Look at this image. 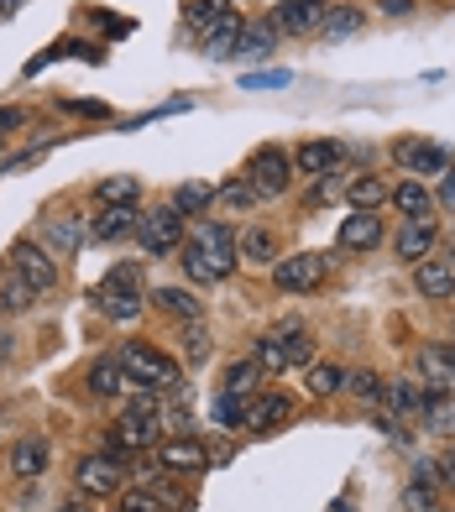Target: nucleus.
Returning <instances> with one entry per match:
<instances>
[{"label":"nucleus","instance_id":"4c0bfd02","mask_svg":"<svg viewBox=\"0 0 455 512\" xmlns=\"http://www.w3.org/2000/svg\"><path fill=\"white\" fill-rule=\"evenodd\" d=\"M424 429L455 434V398H429V403H424Z\"/></svg>","mask_w":455,"mask_h":512},{"label":"nucleus","instance_id":"0eeeda50","mask_svg":"<svg viewBox=\"0 0 455 512\" xmlns=\"http://www.w3.org/2000/svg\"><path fill=\"white\" fill-rule=\"evenodd\" d=\"M121 476H126V465L110 460V455H84L74 465V486H79L84 497H116L121 492Z\"/></svg>","mask_w":455,"mask_h":512},{"label":"nucleus","instance_id":"a18cd8bd","mask_svg":"<svg viewBox=\"0 0 455 512\" xmlns=\"http://www.w3.org/2000/svg\"><path fill=\"white\" fill-rule=\"evenodd\" d=\"M403 507H408V512H435V497H429V486L414 481V486L403 492Z\"/></svg>","mask_w":455,"mask_h":512},{"label":"nucleus","instance_id":"f03ea898","mask_svg":"<svg viewBox=\"0 0 455 512\" xmlns=\"http://www.w3.org/2000/svg\"><path fill=\"white\" fill-rule=\"evenodd\" d=\"M116 361L126 371V382L147 387V392H178L184 387V366H178L173 356H163V351H152V345H126Z\"/></svg>","mask_w":455,"mask_h":512},{"label":"nucleus","instance_id":"a211bd4d","mask_svg":"<svg viewBox=\"0 0 455 512\" xmlns=\"http://www.w3.org/2000/svg\"><path fill=\"white\" fill-rule=\"evenodd\" d=\"M236 262H246V267H272V262H278V236H272V230H262V225L241 230V236H236Z\"/></svg>","mask_w":455,"mask_h":512},{"label":"nucleus","instance_id":"4d7b16f0","mask_svg":"<svg viewBox=\"0 0 455 512\" xmlns=\"http://www.w3.org/2000/svg\"><path fill=\"white\" fill-rule=\"evenodd\" d=\"M445 356H450V361H455V335H450V340H445Z\"/></svg>","mask_w":455,"mask_h":512},{"label":"nucleus","instance_id":"f8f14e48","mask_svg":"<svg viewBox=\"0 0 455 512\" xmlns=\"http://www.w3.org/2000/svg\"><path fill=\"white\" fill-rule=\"evenodd\" d=\"M189 241L199 246V256H204V262L215 267V277H225V272L236 267V236H231L225 225H199Z\"/></svg>","mask_w":455,"mask_h":512},{"label":"nucleus","instance_id":"7c9ffc66","mask_svg":"<svg viewBox=\"0 0 455 512\" xmlns=\"http://www.w3.org/2000/svg\"><path fill=\"white\" fill-rule=\"evenodd\" d=\"M346 371L340 366H330V361H320V366H309V392L314 398H335V392H346Z\"/></svg>","mask_w":455,"mask_h":512},{"label":"nucleus","instance_id":"6e6d98bb","mask_svg":"<svg viewBox=\"0 0 455 512\" xmlns=\"http://www.w3.org/2000/svg\"><path fill=\"white\" fill-rule=\"evenodd\" d=\"M6 356H11V335H0V366H6Z\"/></svg>","mask_w":455,"mask_h":512},{"label":"nucleus","instance_id":"79ce46f5","mask_svg":"<svg viewBox=\"0 0 455 512\" xmlns=\"http://www.w3.org/2000/svg\"><path fill=\"white\" fill-rule=\"evenodd\" d=\"M215 418H220L225 429H241L246 424V403L231 398V392H220V398H215Z\"/></svg>","mask_w":455,"mask_h":512},{"label":"nucleus","instance_id":"a19ab883","mask_svg":"<svg viewBox=\"0 0 455 512\" xmlns=\"http://www.w3.org/2000/svg\"><path fill=\"white\" fill-rule=\"evenodd\" d=\"M346 387L356 392V398H361V403H382V392H388V382H382V377H377V371H356V377H351Z\"/></svg>","mask_w":455,"mask_h":512},{"label":"nucleus","instance_id":"412c9836","mask_svg":"<svg viewBox=\"0 0 455 512\" xmlns=\"http://www.w3.org/2000/svg\"><path fill=\"white\" fill-rule=\"evenodd\" d=\"M340 162V142H304L299 152H293V173H304V178H320L330 173Z\"/></svg>","mask_w":455,"mask_h":512},{"label":"nucleus","instance_id":"09e8293b","mask_svg":"<svg viewBox=\"0 0 455 512\" xmlns=\"http://www.w3.org/2000/svg\"><path fill=\"white\" fill-rule=\"evenodd\" d=\"M288 74H252V79H246V89H272V84H283Z\"/></svg>","mask_w":455,"mask_h":512},{"label":"nucleus","instance_id":"a878e982","mask_svg":"<svg viewBox=\"0 0 455 512\" xmlns=\"http://www.w3.org/2000/svg\"><path fill=\"white\" fill-rule=\"evenodd\" d=\"M210 204H215V189H210V183H178V189H173V209H178V215H210Z\"/></svg>","mask_w":455,"mask_h":512},{"label":"nucleus","instance_id":"4468645a","mask_svg":"<svg viewBox=\"0 0 455 512\" xmlns=\"http://www.w3.org/2000/svg\"><path fill=\"white\" fill-rule=\"evenodd\" d=\"M335 241L346 251H377L382 246V215L377 209H356V215H346V225L335 230Z\"/></svg>","mask_w":455,"mask_h":512},{"label":"nucleus","instance_id":"393cba45","mask_svg":"<svg viewBox=\"0 0 455 512\" xmlns=\"http://www.w3.org/2000/svg\"><path fill=\"white\" fill-rule=\"evenodd\" d=\"M346 199H351L356 209H382V204L393 199V189H388V183H382V178L361 173V178H351V183H346Z\"/></svg>","mask_w":455,"mask_h":512},{"label":"nucleus","instance_id":"473e14b6","mask_svg":"<svg viewBox=\"0 0 455 512\" xmlns=\"http://www.w3.org/2000/svg\"><path fill=\"white\" fill-rule=\"evenodd\" d=\"M262 377H267V371L257 361H236L231 371H225V392H231V398H246V392H257Z\"/></svg>","mask_w":455,"mask_h":512},{"label":"nucleus","instance_id":"423d86ee","mask_svg":"<svg viewBox=\"0 0 455 512\" xmlns=\"http://www.w3.org/2000/svg\"><path fill=\"white\" fill-rule=\"evenodd\" d=\"M11 267H16V277L32 293H53L58 288V262H53V251L37 246V241H16L11 246Z\"/></svg>","mask_w":455,"mask_h":512},{"label":"nucleus","instance_id":"4be33fe9","mask_svg":"<svg viewBox=\"0 0 455 512\" xmlns=\"http://www.w3.org/2000/svg\"><path fill=\"white\" fill-rule=\"evenodd\" d=\"M241 32H246V27H241V16L231 11L225 21H215V27L204 32L199 42H204V53H210V58H231V53L241 48Z\"/></svg>","mask_w":455,"mask_h":512},{"label":"nucleus","instance_id":"5fc2aeb1","mask_svg":"<svg viewBox=\"0 0 455 512\" xmlns=\"http://www.w3.org/2000/svg\"><path fill=\"white\" fill-rule=\"evenodd\" d=\"M440 199H445V204H455V173L445 178V194H440Z\"/></svg>","mask_w":455,"mask_h":512},{"label":"nucleus","instance_id":"dca6fc26","mask_svg":"<svg viewBox=\"0 0 455 512\" xmlns=\"http://www.w3.org/2000/svg\"><path fill=\"white\" fill-rule=\"evenodd\" d=\"M84 241H89L84 215H53L48 225H42V246H48L53 256H74Z\"/></svg>","mask_w":455,"mask_h":512},{"label":"nucleus","instance_id":"f257e3e1","mask_svg":"<svg viewBox=\"0 0 455 512\" xmlns=\"http://www.w3.org/2000/svg\"><path fill=\"white\" fill-rule=\"evenodd\" d=\"M89 304H95L110 324H131L142 319L147 309V293H142V272H136L131 262H116L105 272V283H95V293H89Z\"/></svg>","mask_w":455,"mask_h":512},{"label":"nucleus","instance_id":"aec40b11","mask_svg":"<svg viewBox=\"0 0 455 512\" xmlns=\"http://www.w3.org/2000/svg\"><path fill=\"white\" fill-rule=\"evenodd\" d=\"M435 236H440V230H435V220H408L403 230H398V256H403V262H424V256L429 251H435Z\"/></svg>","mask_w":455,"mask_h":512},{"label":"nucleus","instance_id":"9b49d317","mask_svg":"<svg viewBox=\"0 0 455 512\" xmlns=\"http://www.w3.org/2000/svg\"><path fill=\"white\" fill-rule=\"evenodd\" d=\"M157 429H163V413H121L116 418V434H110V445H121L126 455H136V450H147L152 439H157Z\"/></svg>","mask_w":455,"mask_h":512},{"label":"nucleus","instance_id":"c9c22d12","mask_svg":"<svg viewBox=\"0 0 455 512\" xmlns=\"http://www.w3.org/2000/svg\"><path fill=\"white\" fill-rule=\"evenodd\" d=\"M252 361H257L262 371H288V345H283V335H278V330H272V335H262Z\"/></svg>","mask_w":455,"mask_h":512},{"label":"nucleus","instance_id":"2f4dec72","mask_svg":"<svg viewBox=\"0 0 455 512\" xmlns=\"http://www.w3.org/2000/svg\"><path fill=\"white\" fill-rule=\"evenodd\" d=\"M361 21H367V16H361L356 6H340V11L330 6L325 21H320V37H330V42H335V37H351V32H361Z\"/></svg>","mask_w":455,"mask_h":512},{"label":"nucleus","instance_id":"8fccbe9b","mask_svg":"<svg viewBox=\"0 0 455 512\" xmlns=\"http://www.w3.org/2000/svg\"><path fill=\"white\" fill-rule=\"evenodd\" d=\"M435 465H440V481H445V486H450V492H455V450H450L445 460H435Z\"/></svg>","mask_w":455,"mask_h":512},{"label":"nucleus","instance_id":"c85d7f7f","mask_svg":"<svg viewBox=\"0 0 455 512\" xmlns=\"http://www.w3.org/2000/svg\"><path fill=\"white\" fill-rule=\"evenodd\" d=\"M95 199H100V204H136V199H142V183H136L131 173L100 178V183H95Z\"/></svg>","mask_w":455,"mask_h":512},{"label":"nucleus","instance_id":"9d476101","mask_svg":"<svg viewBox=\"0 0 455 512\" xmlns=\"http://www.w3.org/2000/svg\"><path fill=\"white\" fill-rule=\"evenodd\" d=\"M6 465H11V476L37 481V476H48V465H53V445L42 434H27V439H16V445H11Z\"/></svg>","mask_w":455,"mask_h":512},{"label":"nucleus","instance_id":"c03bdc74","mask_svg":"<svg viewBox=\"0 0 455 512\" xmlns=\"http://www.w3.org/2000/svg\"><path fill=\"white\" fill-rule=\"evenodd\" d=\"M346 194V178H335V168L330 173H320V189H314V204H330V199H340Z\"/></svg>","mask_w":455,"mask_h":512},{"label":"nucleus","instance_id":"20e7f679","mask_svg":"<svg viewBox=\"0 0 455 512\" xmlns=\"http://www.w3.org/2000/svg\"><path fill=\"white\" fill-rule=\"evenodd\" d=\"M136 241H142L152 256H168L184 246V215H178L173 204L163 209H147V215H136Z\"/></svg>","mask_w":455,"mask_h":512},{"label":"nucleus","instance_id":"6ab92c4d","mask_svg":"<svg viewBox=\"0 0 455 512\" xmlns=\"http://www.w3.org/2000/svg\"><path fill=\"white\" fill-rule=\"evenodd\" d=\"M147 298H152V309H157V314H168V319H184V324L204 319V304H199L189 288H152Z\"/></svg>","mask_w":455,"mask_h":512},{"label":"nucleus","instance_id":"39448f33","mask_svg":"<svg viewBox=\"0 0 455 512\" xmlns=\"http://www.w3.org/2000/svg\"><path fill=\"white\" fill-rule=\"evenodd\" d=\"M246 178H252L257 199H278V194H288V183H293V157L283 147H257Z\"/></svg>","mask_w":455,"mask_h":512},{"label":"nucleus","instance_id":"13d9d810","mask_svg":"<svg viewBox=\"0 0 455 512\" xmlns=\"http://www.w3.org/2000/svg\"><path fill=\"white\" fill-rule=\"evenodd\" d=\"M0 314H6V304H0Z\"/></svg>","mask_w":455,"mask_h":512},{"label":"nucleus","instance_id":"cd10ccee","mask_svg":"<svg viewBox=\"0 0 455 512\" xmlns=\"http://www.w3.org/2000/svg\"><path fill=\"white\" fill-rule=\"evenodd\" d=\"M225 16H231V0H189V6H184V21H189V32H210L215 27V21H225Z\"/></svg>","mask_w":455,"mask_h":512},{"label":"nucleus","instance_id":"c756f323","mask_svg":"<svg viewBox=\"0 0 455 512\" xmlns=\"http://www.w3.org/2000/svg\"><path fill=\"white\" fill-rule=\"evenodd\" d=\"M398 413H424V403H429V392L419 387V382H408V377H398V382H388V392H382Z\"/></svg>","mask_w":455,"mask_h":512},{"label":"nucleus","instance_id":"e433bc0d","mask_svg":"<svg viewBox=\"0 0 455 512\" xmlns=\"http://www.w3.org/2000/svg\"><path fill=\"white\" fill-rule=\"evenodd\" d=\"M178 251H184V256H178V262H184V272H189V283H204V288H210V283H220V277H215V267L210 262H204V256H199V246L184 236V246H178Z\"/></svg>","mask_w":455,"mask_h":512},{"label":"nucleus","instance_id":"f704fd0d","mask_svg":"<svg viewBox=\"0 0 455 512\" xmlns=\"http://www.w3.org/2000/svg\"><path fill=\"white\" fill-rule=\"evenodd\" d=\"M419 371H424L429 382H440V387H455V361L440 356L435 345H424V351H419Z\"/></svg>","mask_w":455,"mask_h":512},{"label":"nucleus","instance_id":"de8ad7c7","mask_svg":"<svg viewBox=\"0 0 455 512\" xmlns=\"http://www.w3.org/2000/svg\"><path fill=\"white\" fill-rule=\"evenodd\" d=\"M414 481H419V486H435V481H440V465H435V460H419Z\"/></svg>","mask_w":455,"mask_h":512},{"label":"nucleus","instance_id":"1a4fd4ad","mask_svg":"<svg viewBox=\"0 0 455 512\" xmlns=\"http://www.w3.org/2000/svg\"><path fill=\"white\" fill-rule=\"evenodd\" d=\"M157 471H178V476L210 471V450H204L199 439H163V445H157Z\"/></svg>","mask_w":455,"mask_h":512},{"label":"nucleus","instance_id":"72a5a7b5","mask_svg":"<svg viewBox=\"0 0 455 512\" xmlns=\"http://www.w3.org/2000/svg\"><path fill=\"white\" fill-rule=\"evenodd\" d=\"M278 37H283V32L272 27V21H257V27H246V32H241V48H236V53L267 58V53H272V42H278Z\"/></svg>","mask_w":455,"mask_h":512},{"label":"nucleus","instance_id":"2eb2a0df","mask_svg":"<svg viewBox=\"0 0 455 512\" xmlns=\"http://www.w3.org/2000/svg\"><path fill=\"white\" fill-rule=\"evenodd\" d=\"M293 418V403L283 398V392H262V398L246 403V424L241 429H252V434H272V429H283Z\"/></svg>","mask_w":455,"mask_h":512},{"label":"nucleus","instance_id":"603ef678","mask_svg":"<svg viewBox=\"0 0 455 512\" xmlns=\"http://www.w3.org/2000/svg\"><path fill=\"white\" fill-rule=\"evenodd\" d=\"M382 11H388V16H403V11H414V0H382Z\"/></svg>","mask_w":455,"mask_h":512},{"label":"nucleus","instance_id":"7ed1b4c3","mask_svg":"<svg viewBox=\"0 0 455 512\" xmlns=\"http://www.w3.org/2000/svg\"><path fill=\"white\" fill-rule=\"evenodd\" d=\"M330 277V256L320 251H299V256H278L272 262V288L278 293H314Z\"/></svg>","mask_w":455,"mask_h":512},{"label":"nucleus","instance_id":"ea45409f","mask_svg":"<svg viewBox=\"0 0 455 512\" xmlns=\"http://www.w3.org/2000/svg\"><path fill=\"white\" fill-rule=\"evenodd\" d=\"M215 204H231V209H252L257 204V189L252 178H231L225 189H215Z\"/></svg>","mask_w":455,"mask_h":512},{"label":"nucleus","instance_id":"f3484780","mask_svg":"<svg viewBox=\"0 0 455 512\" xmlns=\"http://www.w3.org/2000/svg\"><path fill=\"white\" fill-rule=\"evenodd\" d=\"M126 236H136V204H105L89 220V241H126Z\"/></svg>","mask_w":455,"mask_h":512},{"label":"nucleus","instance_id":"6e6552de","mask_svg":"<svg viewBox=\"0 0 455 512\" xmlns=\"http://www.w3.org/2000/svg\"><path fill=\"white\" fill-rule=\"evenodd\" d=\"M393 162L403 173H450V152L440 147V142H419V136H408V142H398L393 147Z\"/></svg>","mask_w":455,"mask_h":512},{"label":"nucleus","instance_id":"3c124183","mask_svg":"<svg viewBox=\"0 0 455 512\" xmlns=\"http://www.w3.org/2000/svg\"><path fill=\"white\" fill-rule=\"evenodd\" d=\"M68 110H79V115H105V105H95V100H68Z\"/></svg>","mask_w":455,"mask_h":512},{"label":"nucleus","instance_id":"58836bf2","mask_svg":"<svg viewBox=\"0 0 455 512\" xmlns=\"http://www.w3.org/2000/svg\"><path fill=\"white\" fill-rule=\"evenodd\" d=\"M32 298H37V293H32V288L16 277V267H11V272H0V304H6L11 314H16V309H27Z\"/></svg>","mask_w":455,"mask_h":512},{"label":"nucleus","instance_id":"49530a36","mask_svg":"<svg viewBox=\"0 0 455 512\" xmlns=\"http://www.w3.org/2000/svg\"><path fill=\"white\" fill-rule=\"evenodd\" d=\"M184 340H189V345H184V351H189V361H199V356H204V330H199V319L189 324V335H184Z\"/></svg>","mask_w":455,"mask_h":512},{"label":"nucleus","instance_id":"b1692460","mask_svg":"<svg viewBox=\"0 0 455 512\" xmlns=\"http://www.w3.org/2000/svg\"><path fill=\"white\" fill-rule=\"evenodd\" d=\"M414 283H419L424 298H450L455 272H450V262H414Z\"/></svg>","mask_w":455,"mask_h":512},{"label":"nucleus","instance_id":"37998d69","mask_svg":"<svg viewBox=\"0 0 455 512\" xmlns=\"http://www.w3.org/2000/svg\"><path fill=\"white\" fill-rule=\"evenodd\" d=\"M116 512H163V497L157 492H126Z\"/></svg>","mask_w":455,"mask_h":512},{"label":"nucleus","instance_id":"5701e85b","mask_svg":"<svg viewBox=\"0 0 455 512\" xmlns=\"http://www.w3.org/2000/svg\"><path fill=\"white\" fill-rule=\"evenodd\" d=\"M393 204L403 209L408 220H435V194H429V189H424L419 178L398 183V189H393Z\"/></svg>","mask_w":455,"mask_h":512},{"label":"nucleus","instance_id":"bb28decb","mask_svg":"<svg viewBox=\"0 0 455 512\" xmlns=\"http://www.w3.org/2000/svg\"><path fill=\"white\" fill-rule=\"evenodd\" d=\"M89 392H95V398H121V392H126L121 361H95V366H89Z\"/></svg>","mask_w":455,"mask_h":512},{"label":"nucleus","instance_id":"864d4df0","mask_svg":"<svg viewBox=\"0 0 455 512\" xmlns=\"http://www.w3.org/2000/svg\"><path fill=\"white\" fill-rule=\"evenodd\" d=\"M21 121H27L21 110H0V131H11V126H21Z\"/></svg>","mask_w":455,"mask_h":512},{"label":"nucleus","instance_id":"ddd939ff","mask_svg":"<svg viewBox=\"0 0 455 512\" xmlns=\"http://www.w3.org/2000/svg\"><path fill=\"white\" fill-rule=\"evenodd\" d=\"M325 11H330V0H283L278 16H272V27H278V32H293V37H304V32H320Z\"/></svg>","mask_w":455,"mask_h":512}]
</instances>
